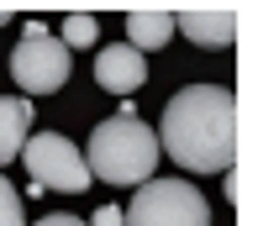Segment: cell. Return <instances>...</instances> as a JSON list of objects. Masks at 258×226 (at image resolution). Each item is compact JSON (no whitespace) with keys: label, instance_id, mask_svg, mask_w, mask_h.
I'll return each mask as SVG.
<instances>
[{"label":"cell","instance_id":"3","mask_svg":"<svg viewBox=\"0 0 258 226\" xmlns=\"http://www.w3.org/2000/svg\"><path fill=\"white\" fill-rule=\"evenodd\" d=\"M69 68H74V53L63 47V37H53L42 21H27L21 27V47L11 53V79L27 95H53L69 85Z\"/></svg>","mask_w":258,"mask_h":226},{"label":"cell","instance_id":"2","mask_svg":"<svg viewBox=\"0 0 258 226\" xmlns=\"http://www.w3.org/2000/svg\"><path fill=\"white\" fill-rule=\"evenodd\" d=\"M158 153H163L158 132L137 121L132 105H121L116 116H105V121L90 126V147H85V158H90V174H95V179L143 189L148 179H153V169H158Z\"/></svg>","mask_w":258,"mask_h":226},{"label":"cell","instance_id":"13","mask_svg":"<svg viewBox=\"0 0 258 226\" xmlns=\"http://www.w3.org/2000/svg\"><path fill=\"white\" fill-rule=\"evenodd\" d=\"M37 226H90V221H79V216H42Z\"/></svg>","mask_w":258,"mask_h":226},{"label":"cell","instance_id":"7","mask_svg":"<svg viewBox=\"0 0 258 226\" xmlns=\"http://www.w3.org/2000/svg\"><path fill=\"white\" fill-rule=\"evenodd\" d=\"M32 121H37V111H32V100H11V95H0V163L21 158L32 142Z\"/></svg>","mask_w":258,"mask_h":226},{"label":"cell","instance_id":"4","mask_svg":"<svg viewBox=\"0 0 258 226\" xmlns=\"http://www.w3.org/2000/svg\"><path fill=\"white\" fill-rule=\"evenodd\" d=\"M126 226H211V205L190 179H148L126 205Z\"/></svg>","mask_w":258,"mask_h":226},{"label":"cell","instance_id":"8","mask_svg":"<svg viewBox=\"0 0 258 226\" xmlns=\"http://www.w3.org/2000/svg\"><path fill=\"white\" fill-rule=\"evenodd\" d=\"M179 32L195 47H232L237 16H232V11H179Z\"/></svg>","mask_w":258,"mask_h":226},{"label":"cell","instance_id":"5","mask_svg":"<svg viewBox=\"0 0 258 226\" xmlns=\"http://www.w3.org/2000/svg\"><path fill=\"white\" fill-rule=\"evenodd\" d=\"M21 163H27V174H32V189L79 195V189H90V179H95V174H90V158L58 132H37L27 142V153H21Z\"/></svg>","mask_w":258,"mask_h":226},{"label":"cell","instance_id":"10","mask_svg":"<svg viewBox=\"0 0 258 226\" xmlns=\"http://www.w3.org/2000/svg\"><path fill=\"white\" fill-rule=\"evenodd\" d=\"M58 37H63L69 53H74V47H90V42L100 37V21L85 16V11H74V16H63V32H58Z\"/></svg>","mask_w":258,"mask_h":226},{"label":"cell","instance_id":"11","mask_svg":"<svg viewBox=\"0 0 258 226\" xmlns=\"http://www.w3.org/2000/svg\"><path fill=\"white\" fill-rule=\"evenodd\" d=\"M0 226H27V210H21V195L11 189V179L0 174Z\"/></svg>","mask_w":258,"mask_h":226},{"label":"cell","instance_id":"1","mask_svg":"<svg viewBox=\"0 0 258 226\" xmlns=\"http://www.w3.org/2000/svg\"><path fill=\"white\" fill-rule=\"evenodd\" d=\"M158 142L184 174H232L237 158V100L227 85H190L163 105Z\"/></svg>","mask_w":258,"mask_h":226},{"label":"cell","instance_id":"12","mask_svg":"<svg viewBox=\"0 0 258 226\" xmlns=\"http://www.w3.org/2000/svg\"><path fill=\"white\" fill-rule=\"evenodd\" d=\"M90 226H126V210H121V205H100Z\"/></svg>","mask_w":258,"mask_h":226},{"label":"cell","instance_id":"6","mask_svg":"<svg viewBox=\"0 0 258 226\" xmlns=\"http://www.w3.org/2000/svg\"><path fill=\"white\" fill-rule=\"evenodd\" d=\"M95 79H100V90H111V95H132V90L148 85V58L137 53L132 42L100 47L95 53Z\"/></svg>","mask_w":258,"mask_h":226},{"label":"cell","instance_id":"9","mask_svg":"<svg viewBox=\"0 0 258 226\" xmlns=\"http://www.w3.org/2000/svg\"><path fill=\"white\" fill-rule=\"evenodd\" d=\"M174 32H179V16H169V11H132V16H126V42H132L137 53L163 47Z\"/></svg>","mask_w":258,"mask_h":226}]
</instances>
